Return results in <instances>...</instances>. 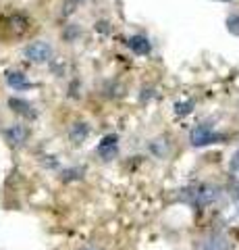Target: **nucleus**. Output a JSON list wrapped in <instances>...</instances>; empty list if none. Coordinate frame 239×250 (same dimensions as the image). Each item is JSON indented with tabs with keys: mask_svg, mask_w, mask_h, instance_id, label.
Here are the masks:
<instances>
[{
	"mask_svg": "<svg viewBox=\"0 0 239 250\" xmlns=\"http://www.w3.org/2000/svg\"><path fill=\"white\" fill-rule=\"evenodd\" d=\"M217 198V190L210 186H196L194 190H185V200H189L196 207H206Z\"/></svg>",
	"mask_w": 239,
	"mask_h": 250,
	"instance_id": "nucleus-1",
	"label": "nucleus"
},
{
	"mask_svg": "<svg viewBox=\"0 0 239 250\" xmlns=\"http://www.w3.org/2000/svg\"><path fill=\"white\" fill-rule=\"evenodd\" d=\"M217 140H219V134L210 125H198V127L191 131V144L194 146H206V144L217 142Z\"/></svg>",
	"mask_w": 239,
	"mask_h": 250,
	"instance_id": "nucleus-2",
	"label": "nucleus"
},
{
	"mask_svg": "<svg viewBox=\"0 0 239 250\" xmlns=\"http://www.w3.org/2000/svg\"><path fill=\"white\" fill-rule=\"evenodd\" d=\"M50 54H52V48L46 42H34L25 48V57L32 62H46L50 59Z\"/></svg>",
	"mask_w": 239,
	"mask_h": 250,
	"instance_id": "nucleus-3",
	"label": "nucleus"
},
{
	"mask_svg": "<svg viewBox=\"0 0 239 250\" xmlns=\"http://www.w3.org/2000/svg\"><path fill=\"white\" fill-rule=\"evenodd\" d=\"M4 136H6V142L11 146H19L23 140H25L27 131H25V127H21V125H11V127L4 131Z\"/></svg>",
	"mask_w": 239,
	"mask_h": 250,
	"instance_id": "nucleus-4",
	"label": "nucleus"
},
{
	"mask_svg": "<svg viewBox=\"0 0 239 250\" xmlns=\"http://www.w3.org/2000/svg\"><path fill=\"white\" fill-rule=\"evenodd\" d=\"M98 152L104 159H112V154L117 152V136H106L102 142L98 144Z\"/></svg>",
	"mask_w": 239,
	"mask_h": 250,
	"instance_id": "nucleus-5",
	"label": "nucleus"
},
{
	"mask_svg": "<svg viewBox=\"0 0 239 250\" xmlns=\"http://www.w3.org/2000/svg\"><path fill=\"white\" fill-rule=\"evenodd\" d=\"M129 46H131V48H133L137 54H148V52H150V44H148V40H146V38H142V36L131 38Z\"/></svg>",
	"mask_w": 239,
	"mask_h": 250,
	"instance_id": "nucleus-6",
	"label": "nucleus"
},
{
	"mask_svg": "<svg viewBox=\"0 0 239 250\" xmlns=\"http://www.w3.org/2000/svg\"><path fill=\"white\" fill-rule=\"evenodd\" d=\"M202 250H227V240L222 236H212L210 240L204 242Z\"/></svg>",
	"mask_w": 239,
	"mask_h": 250,
	"instance_id": "nucleus-7",
	"label": "nucleus"
},
{
	"mask_svg": "<svg viewBox=\"0 0 239 250\" xmlns=\"http://www.w3.org/2000/svg\"><path fill=\"white\" fill-rule=\"evenodd\" d=\"M9 83L13 85L15 90H23V88H27V82L23 80V75L21 73H9Z\"/></svg>",
	"mask_w": 239,
	"mask_h": 250,
	"instance_id": "nucleus-8",
	"label": "nucleus"
},
{
	"mask_svg": "<svg viewBox=\"0 0 239 250\" xmlns=\"http://www.w3.org/2000/svg\"><path fill=\"white\" fill-rule=\"evenodd\" d=\"M229 31H233V34L239 36V17H237V15L229 19Z\"/></svg>",
	"mask_w": 239,
	"mask_h": 250,
	"instance_id": "nucleus-9",
	"label": "nucleus"
},
{
	"mask_svg": "<svg viewBox=\"0 0 239 250\" xmlns=\"http://www.w3.org/2000/svg\"><path fill=\"white\" fill-rule=\"evenodd\" d=\"M86 250H94V248H86Z\"/></svg>",
	"mask_w": 239,
	"mask_h": 250,
	"instance_id": "nucleus-10",
	"label": "nucleus"
}]
</instances>
